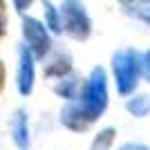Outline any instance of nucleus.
Segmentation results:
<instances>
[{"mask_svg":"<svg viewBox=\"0 0 150 150\" xmlns=\"http://www.w3.org/2000/svg\"><path fill=\"white\" fill-rule=\"evenodd\" d=\"M144 74L150 79V52H146V56H144Z\"/></svg>","mask_w":150,"mask_h":150,"instance_id":"f8f14e48","label":"nucleus"},{"mask_svg":"<svg viewBox=\"0 0 150 150\" xmlns=\"http://www.w3.org/2000/svg\"><path fill=\"white\" fill-rule=\"evenodd\" d=\"M31 2H34V0H13V7H16L18 11H25L27 7L31 5Z\"/></svg>","mask_w":150,"mask_h":150,"instance_id":"9b49d317","label":"nucleus"},{"mask_svg":"<svg viewBox=\"0 0 150 150\" xmlns=\"http://www.w3.org/2000/svg\"><path fill=\"white\" fill-rule=\"evenodd\" d=\"M121 5L130 16L150 23V0H121Z\"/></svg>","mask_w":150,"mask_h":150,"instance_id":"423d86ee","label":"nucleus"},{"mask_svg":"<svg viewBox=\"0 0 150 150\" xmlns=\"http://www.w3.org/2000/svg\"><path fill=\"white\" fill-rule=\"evenodd\" d=\"M20 65H18V90L20 94L31 92V81H34V63H31V50L20 47Z\"/></svg>","mask_w":150,"mask_h":150,"instance_id":"39448f33","label":"nucleus"},{"mask_svg":"<svg viewBox=\"0 0 150 150\" xmlns=\"http://www.w3.org/2000/svg\"><path fill=\"white\" fill-rule=\"evenodd\" d=\"M23 34L27 38V47L31 50V54L43 58L50 50V36H47L45 27L36 18H25L23 20Z\"/></svg>","mask_w":150,"mask_h":150,"instance_id":"20e7f679","label":"nucleus"},{"mask_svg":"<svg viewBox=\"0 0 150 150\" xmlns=\"http://www.w3.org/2000/svg\"><path fill=\"white\" fill-rule=\"evenodd\" d=\"M123 150H146V148H139V146H128V148H123Z\"/></svg>","mask_w":150,"mask_h":150,"instance_id":"ddd939ff","label":"nucleus"},{"mask_svg":"<svg viewBox=\"0 0 150 150\" xmlns=\"http://www.w3.org/2000/svg\"><path fill=\"white\" fill-rule=\"evenodd\" d=\"M112 134H114L112 130H105V132H103V139H101V141L96 139V144H94V150H105V146L112 141Z\"/></svg>","mask_w":150,"mask_h":150,"instance_id":"1a4fd4ad","label":"nucleus"},{"mask_svg":"<svg viewBox=\"0 0 150 150\" xmlns=\"http://www.w3.org/2000/svg\"><path fill=\"white\" fill-rule=\"evenodd\" d=\"M11 128H13V139H16V144L20 146V148H25L27 146V128H25V119H23V114H16V119H13V123H11Z\"/></svg>","mask_w":150,"mask_h":150,"instance_id":"0eeeda50","label":"nucleus"},{"mask_svg":"<svg viewBox=\"0 0 150 150\" xmlns=\"http://www.w3.org/2000/svg\"><path fill=\"white\" fill-rule=\"evenodd\" d=\"M61 23H63V29L76 40H85L92 31V20H90L81 0H65L63 2Z\"/></svg>","mask_w":150,"mask_h":150,"instance_id":"f03ea898","label":"nucleus"},{"mask_svg":"<svg viewBox=\"0 0 150 150\" xmlns=\"http://www.w3.org/2000/svg\"><path fill=\"white\" fill-rule=\"evenodd\" d=\"M108 103V94H105V74L103 69H94L90 81L85 83V88L79 94L76 103H69L63 112V121L65 125H69L72 130H85L92 123Z\"/></svg>","mask_w":150,"mask_h":150,"instance_id":"f257e3e1","label":"nucleus"},{"mask_svg":"<svg viewBox=\"0 0 150 150\" xmlns=\"http://www.w3.org/2000/svg\"><path fill=\"white\" fill-rule=\"evenodd\" d=\"M128 108H130L132 112L134 114H144L146 112V108H148V101H139V103H134V101H130V103H128Z\"/></svg>","mask_w":150,"mask_h":150,"instance_id":"9d476101","label":"nucleus"},{"mask_svg":"<svg viewBox=\"0 0 150 150\" xmlns=\"http://www.w3.org/2000/svg\"><path fill=\"white\" fill-rule=\"evenodd\" d=\"M45 18H47V27H50L52 31H61L63 23L58 20V13H56V9L52 7V2H45Z\"/></svg>","mask_w":150,"mask_h":150,"instance_id":"6e6552de","label":"nucleus"},{"mask_svg":"<svg viewBox=\"0 0 150 150\" xmlns=\"http://www.w3.org/2000/svg\"><path fill=\"white\" fill-rule=\"evenodd\" d=\"M141 67H144V61H139V54L132 50H123L114 56V76L121 94H128L137 85Z\"/></svg>","mask_w":150,"mask_h":150,"instance_id":"7ed1b4c3","label":"nucleus"}]
</instances>
